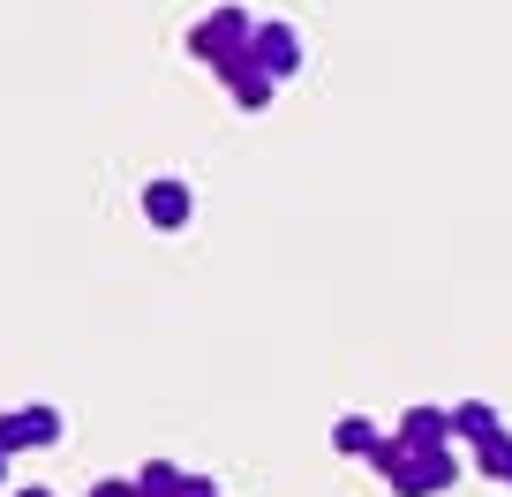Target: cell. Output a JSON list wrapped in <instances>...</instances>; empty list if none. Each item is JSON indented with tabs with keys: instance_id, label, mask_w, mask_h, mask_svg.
<instances>
[{
	"instance_id": "obj_1",
	"label": "cell",
	"mask_w": 512,
	"mask_h": 497,
	"mask_svg": "<svg viewBox=\"0 0 512 497\" xmlns=\"http://www.w3.org/2000/svg\"><path fill=\"white\" fill-rule=\"evenodd\" d=\"M369 467H377V475L392 482L400 497H437V490H452V482H460V452H452V445H437V452H407L400 437H384Z\"/></svg>"
},
{
	"instance_id": "obj_2",
	"label": "cell",
	"mask_w": 512,
	"mask_h": 497,
	"mask_svg": "<svg viewBox=\"0 0 512 497\" xmlns=\"http://www.w3.org/2000/svg\"><path fill=\"white\" fill-rule=\"evenodd\" d=\"M249 31H256V16H249V8H211V16L189 31V53L219 68V61H234V53H249Z\"/></svg>"
},
{
	"instance_id": "obj_3",
	"label": "cell",
	"mask_w": 512,
	"mask_h": 497,
	"mask_svg": "<svg viewBox=\"0 0 512 497\" xmlns=\"http://www.w3.org/2000/svg\"><path fill=\"white\" fill-rule=\"evenodd\" d=\"M38 445H61V407H8L0 415V452H38Z\"/></svg>"
},
{
	"instance_id": "obj_4",
	"label": "cell",
	"mask_w": 512,
	"mask_h": 497,
	"mask_svg": "<svg viewBox=\"0 0 512 497\" xmlns=\"http://www.w3.org/2000/svg\"><path fill=\"white\" fill-rule=\"evenodd\" d=\"M249 61L264 68L272 83H287L294 68H302V38H294V23H256V31H249Z\"/></svg>"
},
{
	"instance_id": "obj_5",
	"label": "cell",
	"mask_w": 512,
	"mask_h": 497,
	"mask_svg": "<svg viewBox=\"0 0 512 497\" xmlns=\"http://www.w3.org/2000/svg\"><path fill=\"white\" fill-rule=\"evenodd\" d=\"M219 83H226V98H234L241 113H264V106H272V98H279V83L264 76V68L249 61V53H234V61H219Z\"/></svg>"
},
{
	"instance_id": "obj_6",
	"label": "cell",
	"mask_w": 512,
	"mask_h": 497,
	"mask_svg": "<svg viewBox=\"0 0 512 497\" xmlns=\"http://www.w3.org/2000/svg\"><path fill=\"white\" fill-rule=\"evenodd\" d=\"M136 497H219V482L181 475V467H166V460H144L136 467Z\"/></svg>"
},
{
	"instance_id": "obj_7",
	"label": "cell",
	"mask_w": 512,
	"mask_h": 497,
	"mask_svg": "<svg viewBox=\"0 0 512 497\" xmlns=\"http://www.w3.org/2000/svg\"><path fill=\"white\" fill-rule=\"evenodd\" d=\"M392 437H400L407 452H437V445H452V415H445V407H407Z\"/></svg>"
},
{
	"instance_id": "obj_8",
	"label": "cell",
	"mask_w": 512,
	"mask_h": 497,
	"mask_svg": "<svg viewBox=\"0 0 512 497\" xmlns=\"http://www.w3.org/2000/svg\"><path fill=\"white\" fill-rule=\"evenodd\" d=\"M189 211H196L189 181H151V189H144V219L151 226H189Z\"/></svg>"
},
{
	"instance_id": "obj_9",
	"label": "cell",
	"mask_w": 512,
	"mask_h": 497,
	"mask_svg": "<svg viewBox=\"0 0 512 497\" xmlns=\"http://www.w3.org/2000/svg\"><path fill=\"white\" fill-rule=\"evenodd\" d=\"M332 445L347 452V460H377L384 430H377V422H369V415H339V422H332Z\"/></svg>"
},
{
	"instance_id": "obj_10",
	"label": "cell",
	"mask_w": 512,
	"mask_h": 497,
	"mask_svg": "<svg viewBox=\"0 0 512 497\" xmlns=\"http://www.w3.org/2000/svg\"><path fill=\"white\" fill-rule=\"evenodd\" d=\"M445 415H452V437H460V445H475V437L505 430V422H497V407H482V400H460V407H445Z\"/></svg>"
},
{
	"instance_id": "obj_11",
	"label": "cell",
	"mask_w": 512,
	"mask_h": 497,
	"mask_svg": "<svg viewBox=\"0 0 512 497\" xmlns=\"http://www.w3.org/2000/svg\"><path fill=\"white\" fill-rule=\"evenodd\" d=\"M467 452H475V467H482V475H505V460H512V430H490V437H475Z\"/></svg>"
},
{
	"instance_id": "obj_12",
	"label": "cell",
	"mask_w": 512,
	"mask_h": 497,
	"mask_svg": "<svg viewBox=\"0 0 512 497\" xmlns=\"http://www.w3.org/2000/svg\"><path fill=\"white\" fill-rule=\"evenodd\" d=\"M91 497H136V475H128V482H121V475H106V482H91Z\"/></svg>"
},
{
	"instance_id": "obj_13",
	"label": "cell",
	"mask_w": 512,
	"mask_h": 497,
	"mask_svg": "<svg viewBox=\"0 0 512 497\" xmlns=\"http://www.w3.org/2000/svg\"><path fill=\"white\" fill-rule=\"evenodd\" d=\"M16 497H53V490H16Z\"/></svg>"
},
{
	"instance_id": "obj_14",
	"label": "cell",
	"mask_w": 512,
	"mask_h": 497,
	"mask_svg": "<svg viewBox=\"0 0 512 497\" xmlns=\"http://www.w3.org/2000/svg\"><path fill=\"white\" fill-rule=\"evenodd\" d=\"M0 482H8V452H0Z\"/></svg>"
},
{
	"instance_id": "obj_15",
	"label": "cell",
	"mask_w": 512,
	"mask_h": 497,
	"mask_svg": "<svg viewBox=\"0 0 512 497\" xmlns=\"http://www.w3.org/2000/svg\"><path fill=\"white\" fill-rule=\"evenodd\" d=\"M497 482H512V460H505V475H497Z\"/></svg>"
}]
</instances>
